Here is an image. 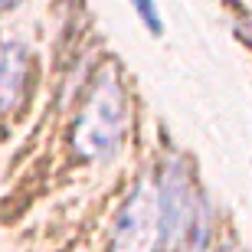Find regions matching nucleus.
I'll return each instance as SVG.
<instances>
[{"label": "nucleus", "instance_id": "f257e3e1", "mask_svg": "<svg viewBox=\"0 0 252 252\" xmlns=\"http://www.w3.org/2000/svg\"><path fill=\"white\" fill-rule=\"evenodd\" d=\"M125 131H128V102L122 79L112 65H105L85 95L82 112L75 115L72 144L89 160H112L125 144Z\"/></svg>", "mask_w": 252, "mask_h": 252}, {"label": "nucleus", "instance_id": "f03ea898", "mask_svg": "<svg viewBox=\"0 0 252 252\" xmlns=\"http://www.w3.org/2000/svg\"><path fill=\"white\" fill-rule=\"evenodd\" d=\"M154 203H158V226H160V249L177 246L206 220L200 196L193 190V177L184 160L170 158L154 180Z\"/></svg>", "mask_w": 252, "mask_h": 252}, {"label": "nucleus", "instance_id": "7ed1b4c3", "mask_svg": "<svg viewBox=\"0 0 252 252\" xmlns=\"http://www.w3.org/2000/svg\"><path fill=\"white\" fill-rule=\"evenodd\" d=\"M108 252H160L158 203H154V184L148 177H138V184L125 196L112 226Z\"/></svg>", "mask_w": 252, "mask_h": 252}, {"label": "nucleus", "instance_id": "20e7f679", "mask_svg": "<svg viewBox=\"0 0 252 252\" xmlns=\"http://www.w3.org/2000/svg\"><path fill=\"white\" fill-rule=\"evenodd\" d=\"M33 56L20 39H3L0 43V115L17 112L23 95H27Z\"/></svg>", "mask_w": 252, "mask_h": 252}, {"label": "nucleus", "instance_id": "39448f33", "mask_svg": "<svg viewBox=\"0 0 252 252\" xmlns=\"http://www.w3.org/2000/svg\"><path fill=\"white\" fill-rule=\"evenodd\" d=\"M131 7H134L141 27L148 30L151 36H160L164 33V17H160V10H158V0H131Z\"/></svg>", "mask_w": 252, "mask_h": 252}, {"label": "nucleus", "instance_id": "423d86ee", "mask_svg": "<svg viewBox=\"0 0 252 252\" xmlns=\"http://www.w3.org/2000/svg\"><path fill=\"white\" fill-rule=\"evenodd\" d=\"M206 239H210V220H203L193 229V243L187 246V252H206Z\"/></svg>", "mask_w": 252, "mask_h": 252}, {"label": "nucleus", "instance_id": "0eeeda50", "mask_svg": "<svg viewBox=\"0 0 252 252\" xmlns=\"http://www.w3.org/2000/svg\"><path fill=\"white\" fill-rule=\"evenodd\" d=\"M20 0H0V17H3V13H7V10H13L17 7Z\"/></svg>", "mask_w": 252, "mask_h": 252}, {"label": "nucleus", "instance_id": "6e6552de", "mask_svg": "<svg viewBox=\"0 0 252 252\" xmlns=\"http://www.w3.org/2000/svg\"><path fill=\"white\" fill-rule=\"evenodd\" d=\"M243 30H246L243 36H246V39H249V43H252V17H246V27H243Z\"/></svg>", "mask_w": 252, "mask_h": 252}, {"label": "nucleus", "instance_id": "1a4fd4ad", "mask_svg": "<svg viewBox=\"0 0 252 252\" xmlns=\"http://www.w3.org/2000/svg\"><path fill=\"white\" fill-rule=\"evenodd\" d=\"M220 252H243L239 246H233V243H226V246H220Z\"/></svg>", "mask_w": 252, "mask_h": 252}]
</instances>
